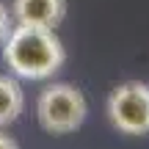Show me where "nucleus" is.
I'll return each mask as SVG.
<instances>
[{
    "mask_svg": "<svg viewBox=\"0 0 149 149\" xmlns=\"http://www.w3.org/2000/svg\"><path fill=\"white\" fill-rule=\"evenodd\" d=\"M3 61L17 77L47 80L61 72L66 61V50L55 28L14 25L3 42Z\"/></svg>",
    "mask_w": 149,
    "mask_h": 149,
    "instance_id": "f257e3e1",
    "label": "nucleus"
},
{
    "mask_svg": "<svg viewBox=\"0 0 149 149\" xmlns=\"http://www.w3.org/2000/svg\"><path fill=\"white\" fill-rule=\"evenodd\" d=\"M86 116H88V102L83 91L72 83H53L36 100V119L50 135H66L80 130Z\"/></svg>",
    "mask_w": 149,
    "mask_h": 149,
    "instance_id": "f03ea898",
    "label": "nucleus"
},
{
    "mask_svg": "<svg viewBox=\"0 0 149 149\" xmlns=\"http://www.w3.org/2000/svg\"><path fill=\"white\" fill-rule=\"evenodd\" d=\"M108 119L124 135H149V86L127 80L108 97Z\"/></svg>",
    "mask_w": 149,
    "mask_h": 149,
    "instance_id": "7ed1b4c3",
    "label": "nucleus"
},
{
    "mask_svg": "<svg viewBox=\"0 0 149 149\" xmlns=\"http://www.w3.org/2000/svg\"><path fill=\"white\" fill-rule=\"evenodd\" d=\"M11 17L17 25L58 28L66 17V0H11Z\"/></svg>",
    "mask_w": 149,
    "mask_h": 149,
    "instance_id": "20e7f679",
    "label": "nucleus"
},
{
    "mask_svg": "<svg viewBox=\"0 0 149 149\" xmlns=\"http://www.w3.org/2000/svg\"><path fill=\"white\" fill-rule=\"evenodd\" d=\"M22 108H25L22 86L14 77H8V74H0V127L17 122Z\"/></svg>",
    "mask_w": 149,
    "mask_h": 149,
    "instance_id": "39448f33",
    "label": "nucleus"
},
{
    "mask_svg": "<svg viewBox=\"0 0 149 149\" xmlns=\"http://www.w3.org/2000/svg\"><path fill=\"white\" fill-rule=\"evenodd\" d=\"M11 22H14V17H11V11L6 8L3 3H0V44L6 42V36H8V33H11V28H14Z\"/></svg>",
    "mask_w": 149,
    "mask_h": 149,
    "instance_id": "423d86ee",
    "label": "nucleus"
},
{
    "mask_svg": "<svg viewBox=\"0 0 149 149\" xmlns=\"http://www.w3.org/2000/svg\"><path fill=\"white\" fill-rule=\"evenodd\" d=\"M0 149H19V144H17L8 133H0Z\"/></svg>",
    "mask_w": 149,
    "mask_h": 149,
    "instance_id": "0eeeda50",
    "label": "nucleus"
}]
</instances>
